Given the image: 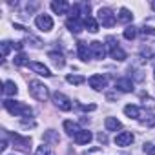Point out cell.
Wrapping results in <instances>:
<instances>
[{"mask_svg": "<svg viewBox=\"0 0 155 155\" xmlns=\"http://www.w3.org/2000/svg\"><path fill=\"white\" fill-rule=\"evenodd\" d=\"M4 108L11 113V115H15V117H31V113H33V110L29 108V106H26L24 102H18V101H4Z\"/></svg>", "mask_w": 155, "mask_h": 155, "instance_id": "1", "label": "cell"}, {"mask_svg": "<svg viewBox=\"0 0 155 155\" xmlns=\"http://www.w3.org/2000/svg\"><path fill=\"white\" fill-rule=\"evenodd\" d=\"M29 93H31L37 101H40V102L48 101V97H49L48 86H44V84L38 82V81H31V82H29Z\"/></svg>", "mask_w": 155, "mask_h": 155, "instance_id": "2", "label": "cell"}, {"mask_svg": "<svg viewBox=\"0 0 155 155\" xmlns=\"http://www.w3.org/2000/svg\"><path fill=\"white\" fill-rule=\"evenodd\" d=\"M108 49H110V55H111V58H115V60H119V62H122V60H126V53H124V49L119 46V42L113 38V37H108Z\"/></svg>", "mask_w": 155, "mask_h": 155, "instance_id": "3", "label": "cell"}, {"mask_svg": "<svg viewBox=\"0 0 155 155\" xmlns=\"http://www.w3.org/2000/svg\"><path fill=\"white\" fill-rule=\"evenodd\" d=\"M90 9H91V6L90 4H86V2H79V4H75V6H71V9H69V18H81V17H90Z\"/></svg>", "mask_w": 155, "mask_h": 155, "instance_id": "4", "label": "cell"}, {"mask_svg": "<svg viewBox=\"0 0 155 155\" xmlns=\"http://www.w3.org/2000/svg\"><path fill=\"white\" fill-rule=\"evenodd\" d=\"M99 22L102 26H106V28H111V26H115L117 17L113 15V11L110 8H101L99 9Z\"/></svg>", "mask_w": 155, "mask_h": 155, "instance_id": "5", "label": "cell"}, {"mask_svg": "<svg viewBox=\"0 0 155 155\" xmlns=\"http://www.w3.org/2000/svg\"><path fill=\"white\" fill-rule=\"evenodd\" d=\"M35 24H37V28H38L40 31H51V29H53V18H51L49 15H46V13L37 15Z\"/></svg>", "mask_w": 155, "mask_h": 155, "instance_id": "6", "label": "cell"}, {"mask_svg": "<svg viewBox=\"0 0 155 155\" xmlns=\"http://www.w3.org/2000/svg\"><path fill=\"white\" fill-rule=\"evenodd\" d=\"M53 102H55V106L58 108V110H62V111H69L71 108H73V104H71V101L64 95V93H53Z\"/></svg>", "mask_w": 155, "mask_h": 155, "instance_id": "7", "label": "cell"}, {"mask_svg": "<svg viewBox=\"0 0 155 155\" xmlns=\"http://www.w3.org/2000/svg\"><path fill=\"white\" fill-rule=\"evenodd\" d=\"M90 86L95 90V91H101V90H104L106 88V84H108V79H106V75H101V73H97V75H91L90 77Z\"/></svg>", "mask_w": 155, "mask_h": 155, "instance_id": "8", "label": "cell"}, {"mask_svg": "<svg viewBox=\"0 0 155 155\" xmlns=\"http://www.w3.org/2000/svg\"><path fill=\"white\" fill-rule=\"evenodd\" d=\"M90 49H91V57L97 58V60H102L106 57V46L102 42H99V40L90 42Z\"/></svg>", "mask_w": 155, "mask_h": 155, "instance_id": "9", "label": "cell"}, {"mask_svg": "<svg viewBox=\"0 0 155 155\" xmlns=\"http://www.w3.org/2000/svg\"><path fill=\"white\" fill-rule=\"evenodd\" d=\"M77 53H79V58L82 60V62H88L90 60V57H91V49H90V46H88V42H77Z\"/></svg>", "mask_w": 155, "mask_h": 155, "instance_id": "10", "label": "cell"}, {"mask_svg": "<svg viewBox=\"0 0 155 155\" xmlns=\"http://www.w3.org/2000/svg\"><path fill=\"white\" fill-rule=\"evenodd\" d=\"M115 88L119 91H122V93H130V91H133V81L128 79V77L119 79V81H115Z\"/></svg>", "mask_w": 155, "mask_h": 155, "instance_id": "11", "label": "cell"}, {"mask_svg": "<svg viewBox=\"0 0 155 155\" xmlns=\"http://www.w3.org/2000/svg\"><path fill=\"white\" fill-rule=\"evenodd\" d=\"M133 142V133L131 131H120L115 137V144L117 146H130Z\"/></svg>", "mask_w": 155, "mask_h": 155, "instance_id": "12", "label": "cell"}, {"mask_svg": "<svg viewBox=\"0 0 155 155\" xmlns=\"http://www.w3.org/2000/svg\"><path fill=\"white\" fill-rule=\"evenodd\" d=\"M66 28H68L71 33L79 35V33L82 31V28H84V22H81V18H68V20H66Z\"/></svg>", "mask_w": 155, "mask_h": 155, "instance_id": "13", "label": "cell"}, {"mask_svg": "<svg viewBox=\"0 0 155 155\" xmlns=\"http://www.w3.org/2000/svg\"><path fill=\"white\" fill-rule=\"evenodd\" d=\"M11 139H13V142H15L17 148H20V150H29L31 139H28V137H20V135H17V133H11Z\"/></svg>", "mask_w": 155, "mask_h": 155, "instance_id": "14", "label": "cell"}, {"mask_svg": "<svg viewBox=\"0 0 155 155\" xmlns=\"http://www.w3.org/2000/svg\"><path fill=\"white\" fill-rule=\"evenodd\" d=\"M51 9H53L57 15H66L71 8H69V4H68V2H64V0H58V2L55 0V2H51Z\"/></svg>", "mask_w": 155, "mask_h": 155, "instance_id": "15", "label": "cell"}, {"mask_svg": "<svg viewBox=\"0 0 155 155\" xmlns=\"http://www.w3.org/2000/svg\"><path fill=\"white\" fill-rule=\"evenodd\" d=\"M73 139H75V142H77V144H88V142H91L93 135H91V131H88V130H81L79 133L73 137Z\"/></svg>", "mask_w": 155, "mask_h": 155, "instance_id": "16", "label": "cell"}, {"mask_svg": "<svg viewBox=\"0 0 155 155\" xmlns=\"http://www.w3.org/2000/svg\"><path fill=\"white\" fill-rule=\"evenodd\" d=\"M29 68H31L35 73L42 75V77H51V71H49L44 64H40V62H31V64H29Z\"/></svg>", "mask_w": 155, "mask_h": 155, "instance_id": "17", "label": "cell"}, {"mask_svg": "<svg viewBox=\"0 0 155 155\" xmlns=\"http://www.w3.org/2000/svg\"><path fill=\"white\" fill-rule=\"evenodd\" d=\"M104 126H106V130H108V131H117V130H120V128H122L120 120H119V119H115V117H108V119L104 120Z\"/></svg>", "mask_w": 155, "mask_h": 155, "instance_id": "18", "label": "cell"}, {"mask_svg": "<svg viewBox=\"0 0 155 155\" xmlns=\"http://www.w3.org/2000/svg\"><path fill=\"white\" fill-rule=\"evenodd\" d=\"M64 130H66V133H68L69 137H75L77 133L81 131L79 124H77V122H73V120H64Z\"/></svg>", "mask_w": 155, "mask_h": 155, "instance_id": "19", "label": "cell"}, {"mask_svg": "<svg viewBox=\"0 0 155 155\" xmlns=\"http://www.w3.org/2000/svg\"><path fill=\"white\" fill-rule=\"evenodd\" d=\"M82 22H84V28H86L90 33H97V31H99V22H97L93 17H86Z\"/></svg>", "mask_w": 155, "mask_h": 155, "instance_id": "20", "label": "cell"}, {"mask_svg": "<svg viewBox=\"0 0 155 155\" xmlns=\"http://www.w3.org/2000/svg\"><path fill=\"white\" fill-rule=\"evenodd\" d=\"M124 113H126L130 119H139V117H140V110H139L135 104H128V106H124Z\"/></svg>", "mask_w": 155, "mask_h": 155, "instance_id": "21", "label": "cell"}, {"mask_svg": "<svg viewBox=\"0 0 155 155\" xmlns=\"http://www.w3.org/2000/svg\"><path fill=\"white\" fill-rule=\"evenodd\" d=\"M131 20H133L131 11H130V9H126V8H122V9H120V13H119V22L128 24V22H131Z\"/></svg>", "mask_w": 155, "mask_h": 155, "instance_id": "22", "label": "cell"}, {"mask_svg": "<svg viewBox=\"0 0 155 155\" xmlns=\"http://www.w3.org/2000/svg\"><path fill=\"white\" fill-rule=\"evenodd\" d=\"M17 91H18V88H17V84L13 81L4 82V95H17Z\"/></svg>", "mask_w": 155, "mask_h": 155, "instance_id": "23", "label": "cell"}, {"mask_svg": "<svg viewBox=\"0 0 155 155\" xmlns=\"http://www.w3.org/2000/svg\"><path fill=\"white\" fill-rule=\"evenodd\" d=\"M48 57L51 58V62H53L57 68H62V66H64V57H62L60 53H57V51H51Z\"/></svg>", "mask_w": 155, "mask_h": 155, "instance_id": "24", "label": "cell"}, {"mask_svg": "<svg viewBox=\"0 0 155 155\" xmlns=\"http://www.w3.org/2000/svg\"><path fill=\"white\" fill-rule=\"evenodd\" d=\"M66 81H68L69 84H77V86H79V84H82L86 79H84L82 75H68V77H66Z\"/></svg>", "mask_w": 155, "mask_h": 155, "instance_id": "25", "label": "cell"}, {"mask_svg": "<svg viewBox=\"0 0 155 155\" xmlns=\"http://www.w3.org/2000/svg\"><path fill=\"white\" fill-rule=\"evenodd\" d=\"M135 37H137V28L128 26V28L124 29V38H126V40H133Z\"/></svg>", "mask_w": 155, "mask_h": 155, "instance_id": "26", "label": "cell"}, {"mask_svg": "<svg viewBox=\"0 0 155 155\" xmlns=\"http://www.w3.org/2000/svg\"><path fill=\"white\" fill-rule=\"evenodd\" d=\"M35 155H53V151H51V148H49L48 144H40V146L35 150Z\"/></svg>", "mask_w": 155, "mask_h": 155, "instance_id": "27", "label": "cell"}, {"mask_svg": "<svg viewBox=\"0 0 155 155\" xmlns=\"http://www.w3.org/2000/svg\"><path fill=\"white\" fill-rule=\"evenodd\" d=\"M15 64L17 66H26V64H29V60L24 53H18V55H15Z\"/></svg>", "mask_w": 155, "mask_h": 155, "instance_id": "28", "label": "cell"}, {"mask_svg": "<svg viewBox=\"0 0 155 155\" xmlns=\"http://www.w3.org/2000/svg\"><path fill=\"white\" fill-rule=\"evenodd\" d=\"M140 122H142L144 126L151 128V126H155V115H146V119H142Z\"/></svg>", "mask_w": 155, "mask_h": 155, "instance_id": "29", "label": "cell"}, {"mask_svg": "<svg viewBox=\"0 0 155 155\" xmlns=\"http://www.w3.org/2000/svg\"><path fill=\"white\" fill-rule=\"evenodd\" d=\"M0 46H2V57H8V55H9V49H11V42L4 40Z\"/></svg>", "mask_w": 155, "mask_h": 155, "instance_id": "30", "label": "cell"}, {"mask_svg": "<svg viewBox=\"0 0 155 155\" xmlns=\"http://www.w3.org/2000/svg\"><path fill=\"white\" fill-rule=\"evenodd\" d=\"M144 151L150 155H155V146L153 144H144Z\"/></svg>", "mask_w": 155, "mask_h": 155, "instance_id": "31", "label": "cell"}, {"mask_svg": "<svg viewBox=\"0 0 155 155\" xmlns=\"http://www.w3.org/2000/svg\"><path fill=\"white\" fill-rule=\"evenodd\" d=\"M46 139H51V140H55V142H58V137H57V135H53V130H49V131L46 133Z\"/></svg>", "mask_w": 155, "mask_h": 155, "instance_id": "32", "label": "cell"}, {"mask_svg": "<svg viewBox=\"0 0 155 155\" xmlns=\"http://www.w3.org/2000/svg\"><path fill=\"white\" fill-rule=\"evenodd\" d=\"M142 33H144V35H155V29H153V28H144Z\"/></svg>", "mask_w": 155, "mask_h": 155, "instance_id": "33", "label": "cell"}, {"mask_svg": "<svg viewBox=\"0 0 155 155\" xmlns=\"http://www.w3.org/2000/svg\"><path fill=\"white\" fill-rule=\"evenodd\" d=\"M101 153V150L97 148V150H91V151H86V155H99Z\"/></svg>", "mask_w": 155, "mask_h": 155, "instance_id": "34", "label": "cell"}, {"mask_svg": "<svg viewBox=\"0 0 155 155\" xmlns=\"http://www.w3.org/2000/svg\"><path fill=\"white\" fill-rule=\"evenodd\" d=\"M99 140H101V142H106V135L101 133V135H99Z\"/></svg>", "mask_w": 155, "mask_h": 155, "instance_id": "35", "label": "cell"}, {"mask_svg": "<svg viewBox=\"0 0 155 155\" xmlns=\"http://www.w3.org/2000/svg\"><path fill=\"white\" fill-rule=\"evenodd\" d=\"M6 148H8V140L4 139V140H2V150H6Z\"/></svg>", "mask_w": 155, "mask_h": 155, "instance_id": "36", "label": "cell"}, {"mask_svg": "<svg viewBox=\"0 0 155 155\" xmlns=\"http://www.w3.org/2000/svg\"><path fill=\"white\" fill-rule=\"evenodd\" d=\"M153 77H155V71H153Z\"/></svg>", "mask_w": 155, "mask_h": 155, "instance_id": "37", "label": "cell"}]
</instances>
